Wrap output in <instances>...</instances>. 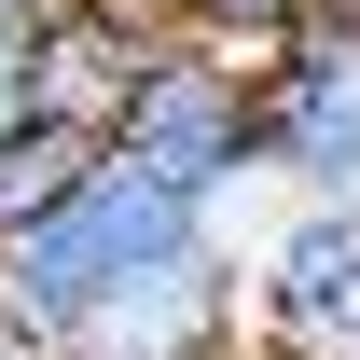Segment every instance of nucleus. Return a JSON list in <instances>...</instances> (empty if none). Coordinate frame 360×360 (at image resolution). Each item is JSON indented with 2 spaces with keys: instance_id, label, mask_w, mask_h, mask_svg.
<instances>
[{
  "instance_id": "nucleus-1",
  "label": "nucleus",
  "mask_w": 360,
  "mask_h": 360,
  "mask_svg": "<svg viewBox=\"0 0 360 360\" xmlns=\"http://www.w3.org/2000/svg\"><path fill=\"white\" fill-rule=\"evenodd\" d=\"M208 236H222V222H194L180 194H153L139 167H111V153H97L70 208H42L28 236H0V333H14L28 360H56L97 305H111V291H125V277L180 264V250H208Z\"/></svg>"
},
{
  "instance_id": "nucleus-10",
  "label": "nucleus",
  "mask_w": 360,
  "mask_h": 360,
  "mask_svg": "<svg viewBox=\"0 0 360 360\" xmlns=\"http://www.w3.org/2000/svg\"><path fill=\"white\" fill-rule=\"evenodd\" d=\"M0 14H14V28H28V14H42V0H0Z\"/></svg>"
},
{
  "instance_id": "nucleus-11",
  "label": "nucleus",
  "mask_w": 360,
  "mask_h": 360,
  "mask_svg": "<svg viewBox=\"0 0 360 360\" xmlns=\"http://www.w3.org/2000/svg\"><path fill=\"white\" fill-rule=\"evenodd\" d=\"M0 360H28V347H14V333H0Z\"/></svg>"
},
{
  "instance_id": "nucleus-4",
  "label": "nucleus",
  "mask_w": 360,
  "mask_h": 360,
  "mask_svg": "<svg viewBox=\"0 0 360 360\" xmlns=\"http://www.w3.org/2000/svg\"><path fill=\"white\" fill-rule=\"evenodd\" d=\"M153 56H167V14L153 0H42L28 14V125L111 139V111L139 97Z\"/></svg>"
},
{
  "instance_id": "nucleus-6",
  "label": "nucleus",
  "mask_w": 360,
  "mask_h": 360,
  "mask_svg": "<svg viewBox=\"0 0 360 360\" xmlns=\"http://www.w3.org/2000/svg\"><path fill=\"white\" fill-rule=\"evenodd\" d=\"M236 291H250V333H264V347L360 360V208H291Z\"/></svg>"
},
{
  "instance_id": "nucleus-9",
  "label": "nucleus",
  "mask_w": 360,
  "mask_h": 360,
  "mask_svg": "<svg viewBox=\"0 0 360 360\" xmlns=\"http://www.w3.org/2000/svg\"><path fill=\"white\" fill-rule=\"evenodd\" d=\"M28 125V28H14V14H0V139Z\"/></svg>"
},
{
  "instance_id": "nucleus-7",
  "label": "nucleus",
  "mask_w": 360,
  "mask_h": 360,
  "mask_svg": "<svg viewBox=\"0 0 360 360\" xmlns=\"http://www.w3.org/2000/svg\"><path fill=\"white\" fill-rule=\"evenodd\" d=\"M84 167H97V139H70V125H14V139H0V236H28L42 208H70V194H84Z\"/></svg>"
},
{
  "instance_id": "nucleus-8",
  "label": "nucleus",
  "mask_w": 360,
  "mask_h": 360,
  "mask_svg": "<svg viewBox=\"0 0 360 360\" xmlns=\"http://www.w3.org/2000/svg\"><path fill=\"white\" fill-rule=\"evenodd\" d=\"M153 14H167V42H208V56H236V70H250L305 0H153Z\"/></svg>"
},
{
  "instance_id": "nucleus-12",
  "label": "nucleus",
  "mask_w": 360,
  "mask_h": 360,
  "mask_svg": "<svg viewBox=\"0 0 360 360\" xmlns=\"http://www.w3.org/2000/svg\"><path fill=\"white\" fill-rule=\"evenodd\" d=\"M347 14H360V0H347Z\"/></svg>"
},
{
  "instance_id": "nucleus-3",
  "label": "nucleus",
  "mask_w": 360,
  "mask_h": 360,
  "mask_svg": "<svg viewBox=\"0 0 360 360\" xmlns=\"http://www.w3.org/2000/svg\"><path fill=\"white\" fill-rule=\"evenodd\" d=\"M111 167H139L153 194H180L194 222H222L236 194L264 180V139H250V70L208 42H167L153 70H139V97L111 111V139H97Z\"/></svg>"
},
{
  "instance_id": "nucleus-5",
  "label": "nucleus",
  "mask_w": 360,
  "mask_h": 360,
  "mask_svg": "<svg viewBox=\"0 0 360 360\" xmlns=\"http://www.w3.org/2000/svg\"><path fill=\"white\" fill-rule=\"evenodd\" d=\"M236 333H250L236 236H208V250H180V264L125 277V291H111V305H97L56 360H236Z\"/></svg>"
},
{
  "instance_id": "nucleus-2",
  "label": "nucleus",
  "mask_w": 360,
  "mask_h": 360,
  "mask_svg": "<svg viewBox=\"0 0 360 360\" xmlns=\"http://www.w3.org/2000/svg\"><path fill=\"white\" fill-rule=\"evenodd\" d=\"M250 139L291 208H360V14L305 0L264 56H250Z\"/></svg>"
}]
</instances>
